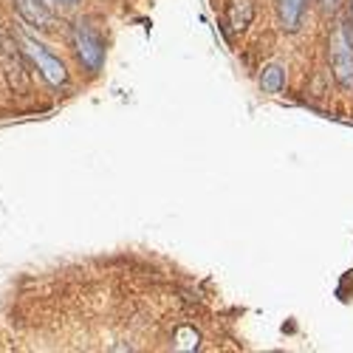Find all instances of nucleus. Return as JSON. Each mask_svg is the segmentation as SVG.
<instances>
[{"instance_id":"nucleus-1","label":"nucleus","mask_w":353,"mask_h":353,"mask_svg":"<svg viewBox=\"0 0 353 353\" xmlns=\"http://www.w3.org/2000/svg\"><path fill=\"white\" fill-rule=\"evenodd\" d=\"M331 65L339 85L353 88V46L345 34V28H336L331 37Z\"/></svg>"},{"instance_id":"nucleus-2","label":"nucleus","mask_w":353,"mask_h":353,"mask_svg":"<svg viewBox=\"0 0 353 353\" xmlns=\"http://www.w3.org/2000/svg\"><path fill=\"white\" fill-rule=\"evenodd\" d=\"M74 43H77L79 60H82L88 68H91V71H99L102 63H105V48H102V40H99L85 23H77V28H74Z\"/></svg>"},{"instance_id":"nucleus-3","label":"nucleus","mask_w":353,"mask_h":353,"mask_svg":"<svg viewBox=\"0 0 353 353\" xmlns=\"http://www.w3.org/2000/svg\"><path fill=\"white\" fill-rule=\"evenodd\" d=\"M23 46H26V51H28V57L37 63V68L43 71V77L51 82V85H63L65 79H68V74H65V65L57 60L54 54H48L40 43H34V40H23Z\"/></svg>"},{"instance_id":"nucleus-4","label":"nucleus","mask_w":353,"mask_h":353,"mask_svg":"<svg viewBox=\"0 0 353 353\" xmlns=\"http://www.w3.org/2000/svg\"><path fill=\"white\" fill-rule=\"evenodd\" d=\"M254 14V6H252V0H232V6H229V23L234 32H241V28L249 26Z\"/></svg>"},{"instance_id":"nucleus-5","label":"nucleus","mask_w":353,"mask_h":353,"mask_svg":"<svg viewBox=\"0 0 353 353\" xmlns=\"http://www.w3.org/2000/svg\"><path fill=\"white\" fill-rule=\"evenodd\" d=\"M260 85H263V91L266 94H280L283 91V85H285V71H283V65H266L263 68V74H260Z\"/></svg>"},{"instance_id":"nucleus-6","label":"nucleus","mask_w":353,"mask_h":353,"mask_svg":"<svg viewBox=\"0 0 353 353\" xmlns=\"http://www.w3.org/2000/svg\"><path fill=\"white\" fill-rule=\"evenodd\" d=\"M303 9H305V0H280V17L288 32H294V28L300 26Z\"/></svg>"},{"instance_id":"nucleus-7","label":"nucleus","mask_w":353,"mask_h":353,"mask_svg":"<svg viewBox=\"0 0 353 353\" xmlns=\"http://www.w3.org/2000/svg\"><path fill=\"white\" fill-rule=\"evenodd\" d=\"M14 3H17L20 14H23L28 23H37V26H46V23H48V14H46V9L37 3V0H14Z\"/></svg>"},{"instance_id":"nucleus-8","label":"nucleus","mask_w":353,"mask_h":353,"mask_svg":"<svg viewBox=\"0 0 353 353\" xmlns=\"http://www.w3.org/2000/svg\"><path fill=\"white\" fill-rule=\"evenodd\" d=\"M57 3H65V6H74V3H77V0H57Z\"/></svg>"},{"instance_id":"nucleus-9","label":"nucleus","mask_w":353,"mask_h":353,"mask_svg":"<svg viewBox=\"0 0 353 353\" xmlns=\"http://www.w3.org/2000/svg\"><path fill=\"white\" fill-rule=\"evenodd\" d=\"M322 3H325V6H328V9H331V6H334V3H336V0H322Z\"/></svg>"}]
</instances>
